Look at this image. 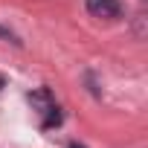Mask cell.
Here are the masks:
<instances>
[{
  "label": "cell",
  "mask_w": 148,
  "mask_h": 148,
  "mask_svg": "<svg viewBox=\"0 0 148 148\" xmlns=\"http://www.w3.org/2000/svg\"><path fill=\"white\" fill-rule=\"evenodd\" d=\"M87 12H90L93 18L113 21V18H119L122 6H119V0H87Z\"/></svg>",
  "instance_id": "cell-1"
},
{
  "label": "cell",
  "mask_w": 148,
  "mask_h": 148,
  "mask_svg": "<svg viewBox=\"0 0 148 148\" xmlns=\"http://www.w3.org/2000/svg\"><path fill=\"white\" fill-rule=\"evenodd\" d=\"M0 35H3V38H9V41H15V35H12L9 29H0ZM15 44H18V41H15Z\"/></svg>",
  "instance_id": "cell-2"
},
{
  "label": "cell",
  "mask_w": 148,
  "mask_h": 148,
  "mask_svg": "<svg viewBox=\"0 0 148 148\" xmlns=\"http://www.w3.org/2000/svg\"><path fill=\"white\" fill-rule=\"evenodd\" d=\"M6 87V76H3V73H0V90H3Z\"/></svg>",
  "instance_id": "cell-3"
}]
</instances>
